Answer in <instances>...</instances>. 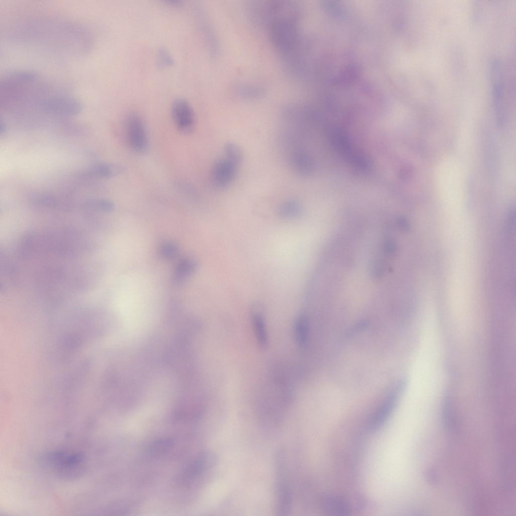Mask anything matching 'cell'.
Returning <instances> with one entry per match:
<instances>
[{"label": "cell", "instance_id": "obj_20", "mask_svg": "<svg viewBox=\"0 0 516 516\" xmlns=\"http://www.w3.org/2000/svg\"><path fill=\"white\" fill-rule=\"evenodd\" d=\"M175 440L169 437L156 439L147 447L149 455L153 457H158L168 452L174 445Z\"/></svg>", "mask_w": 516, "mask_h": 516}, {"label": "cell", "instance_id": "obj_18", "mask_svg": "<svg viewBox=\"0 0 516 516\" xmlns=\"http://www.w3.org/2000/svg\"><path fill=\"white\" fill-rule=\"evenodd\" d=\"M251 322L257 343L262 347H265L268 342V336L265 320L259 311L254 310L251 313Z\"/></svg>", "mask_w": 516, "mask_h": 516}, {"label": "cell", "instance_id": "obj_3", "mask_svg": "<svg viewBox=\"0 0 516 516\" xmlns=\"http://www.w3.org/2000/svg\"><path fill=\"white\" fill-rule=\"evenodd\" d=\"M247 8L250 21L260 28L266 29L271 23L280 19H298L299 15L298 6L289 1H252Z\"/></svg>", "mask_w": 516, "mask_h": 516}, {"label": "cell", "instance_id": "obj_25", "mask_svg": "<svg viewBox=\"0 0 516 516\" xmlns=\"http://www.w3.org/2000/svg\"><path fill=\"white\" fill-rule=\"evenodd\" d=\"M158 61L161 67L171 66L174 62L170 53L165 48H160L158 52Z\"/></svg>", "mask_w": 516, "mask_h": 516}, {"label": "cell", "instance_id": "obj_9", "mask_svg": "<svg viewBox=\"0 0 516 516\" xmlns=\"http://www.w3.org/2000/svg\"><path fill=\"white\" fill-rule=\"evenodd\" d=\"M126 139L130 148L138 154H144L149 147L146 128L141 117L136 113H131L125 119Z\"/></svg>", "mask_w": 516, "mask_h": 516}, {"label": "cell", "instance_id": "obj_4", "mask_svg": "<svg viewBox=\"0 0 516 516\" xmlns=\"http://www.w3.org/2000/svg\"><path fill=\"white\" fill-rule=\"evenodd\" d=\"M41 466L58 478L64 480L78 478L85 472L84 456L79 452L64 450H52L43 454Z\"/></svg>", "mask_w": 516, "mask_h": 516}, {"label": "cell", "instance_id": "obj_27", "mask_svg": "<svg viewBox=\"0 0 516 516\" xmlns=\"http://www.w3.org/2000/svg\"><path fill=\"white\" fill-rule=\"evenodd\" d=\"M399 226L401 229L403 230H407L409 228V223L406 219L404 218H401L399 219L398 221Z\"/></svg>", "mask_w": 516, "mask_h": 516}, {"label": "cell", "instance_id": "obj_24", "mask_svg": "<svg viewBox=\"0 0 516 516\" xmlns=\"http://www.w3.org/2000/svg\"><path fill=\"white\" fill-rule=\"evenodd\" d=\"M225 158L239 166L243 160V154L240 147L236 144L227 142L224 145Z\"/></svg>", "mask_w": 516, "mask_h": 516}, {"label": "cell", "instance_id": "obj_22", "mask_svg": "<svg viewBox=\"0 0 516 516\" xmlns=\"http://www.w3.org/2000/svg\"><path fill=\"white\" fill-rule=\"evenodd\" d=\"M82 207L85 209L103 212H110L114 208V205L110 201L101 198H90L84 201Z\"/></svg>", "mask_w": 516, "mask_h": 516}, {"label": "cell", "instance_id": "obj_26", "mask_svg": "<svg viewBox=\"0 0 516 516\" xmlns=\"http://www.w3.org/2000/svg\"><path fill=\"white\" fill-rule=\"evenodd\" d=\"M176 246L172 243L168 242L164 244L161 248V254L166 259H170L175 255L176 253Z\"/></svg>", "mask_w": 516, "mask_h": 516}, {"label": "cell", "instance_id": "obj_21", "mask_svg": "<svg viewBox=\"0 0 516 516\" xmlns=\"http://www.w3.org/2000/svg\"><path fill=\"white\" fill-rule=\"evenodd\" d=\"M302 212L300 204L294 200L283 202L278 208L279 215L284 218H294L299 216Z\"/></svg>", "mask_w": 516, "mask_h": 516}, {"label": "cell", "instance_id": "obj_8", "mask_svg": "<svg viewBox=\"0 0 516 516\" xmlns=\"http://www.w3.org/2000/svg\"><path fill=\"white\" fill-rule=\"evenodd\" d=\"M217 460L213 452H201L180 471L176 477V482L183 484L194 480L214 467Z\"/></svg>", "mask_w": 516, "mask_h": 516}, {"label": "cell", "instance_id": "obj_10", "mask_svg": "<svg viewBox=\"0 0 516 516\" xmlns=\"http://www.w3.org/2000/svg\"><path fill=\"white\" fill-rule=\"evenodd\" d=\"M329 138L334 146L350 162L363 170H368L371 168V165L368 159L352 147L347 136L340 129H331Z\"/></svg>", "mask_w": 516, "mask_h": 516}, {"label": "cell", "instance_id": "obj_14", "mask_svg": "<svg viewBox=\"0 0 516 516\" xmlns=\"http://www.w3.org/2000/svg\"><path fill=\"white\" fill-rule=\"evenodd\" d=\"M124 170V167L118 164L99 162L87 168L82 174L88 177L108 178L121 174Z\"/></svg>", "mask_w": 516, "mask_h": 516}, {"label": "cell", "instance_id": "obj_28", "mask_svg": "<svg viewBox=\"0 0 516 516\" xmlns=\"http://www.w3.org/2000/svg\"><path fill=\"white\" fill-rule=\"evenodd\" d=\"M6 127L5 126V123L3 122V121L1 119V121H0V133H1V134H2L6 132Z\"/></svg>", "mask_w": 516, "mask_h": 516}, {"label": "cell", "instance_id": "obj_1", "mask_svg": "<svg viewBox=\"0 0 516 516\" xmlns=\"http://www.w3.org/2000/svg\"><path fill=\"white\" fill-rule=\"evenodd\" d=\"M64 89L38 73L13 70L0 82L1 108L17 114H44L48 103Z\"/></svg>", "mask_w": 516, "mask_h": 516}, {"label": "cell", "instance_id": "obj_19", "mask_svg": "<svg viewBox=\"0 0 516 516\" xmlns=\"http://www.w3.org/2000/svg\"><path fill=\"white\" fill-rule=\"evenodd\" d=\"M196 268L197 264L195 261L188 259L182 260L175 269L173 282L175 285L182 284L194 272Z\"/></svg>", "mask_w": 516, "mask_h": 516}, {"label": "cell", "instance_id": "obj_7", "mask_svg": "<svg viewBox=\"0 0 516 516\" xmlns=\"http://www.w3.org/2000/svg\"><path fill=\"white\" fill-rule=\"evenodd\" d=\"M277 511L279 515H287L292 506V493L287 475L284 452H277L275 459Z\"/></svg>", "mask_w": 516, "mask_h": 516}, {"label": "cell", "instance_id": "obj_13", "mask_svg": "<svg viewBox=\"0 0 516 516\" xmlns=\"http://www.w3.org/2000/svg\"><path fill=\"white\" fill-rule=\"evenodd\" d=\"M493 66L492 85L494 109L498 123L501 126L503 125L504 115L502 77L499 63L496 62Z\"/></svg>", "mask_w": 516, "mask_h": 516}, {"label": "cell", "instance_id": "obj_2", "mask_svg": "<svg viewBox=\"0 0 516 516\" xmlns=\"http://www.w3.org/2000/svg\"><path fill=\"white\" fill-rule=\"evenodd\" d=\"M31 19L18 24L13 40L62 53L79 54L89 47L90 39L81 27L59 20Z\"/></svg>", "mask_w": 516, "mask_h": 516}, {"label": "cell", "instance_id": "obj_12", "mask_svg": "<svg viewBox=\"0 0 516 516\" xmlns=\"http://www.w3.org/2000/svg\"><path fill=\"white\" fill-rule=\"evenodd\" d=\"M239 166L225 158L217 161L211 171L213 184L219 189L229 186L235 180Z\"/></svg>", "mask_w": 516, "mask_h": 516}, {"label": "cell", "instance_id": "obj_23", "mask_svg": "<svg viewBox=\"0 0 516 516\" xmlns=\"http://www.w3.org/2000/svg\"><path fill=\"white\" fill-rule=\"evenodd\" d=\"M237 95L245 99H255L261 97L265 93L262 87L250 84H240L236 88Z\"/></svg>", "mask_w": 516, "mask_h": 516}, {"label": "cell", "instance_id": "obj_5", "mask_svg": "<svg viewBox=\"0 0 516 516\" xmlns=\"http://www.w3.org/2000/svg\"><path fill=\"white\" fill-rule=\"evenodd\" d=\"M297 19L275 21L266 28L270 40L282 60L296 53L300 48L301 39Z\"/></svg>", "mask_w": 516, "mask_h": 516}, {"label": "cell", "instance_id": "obj_15", "mask_svg": "<svg viewBox=\"0 0 516 516\" xmlns=\"http://www.w3.org/2000/svg\"><path fill=\"white\" fill-rule=\"evenodd\" d=\"M321 506L325 512L331 515L346 516L351 512L347 502L337 496H324L321 500Z\"/></svg>", "mask_w": 516, "mask_h": 516}, {"label": "cell", "instance_id": "obj_11", "mask_svg": "<svg viewBox=\"0 0 516 516\" xmlns=\"http://www.w3.org/2000/svg\"><path fill=\"white\" fill-rule=\"evenodd\" d=\"M171 115L178 130L182 134H190L195 127V116L189 103L185 99H176L171 105Z\"/></svg>", "mask_w": 516, "mask_h": 516}, {"label": "cell", "instance_id": "obj_6", "mask_svg": "<svg viewBox=\"0 0 516 516\" xmlns=\"http://www.w3.org/2000/svg\"><path fill=\"white\" fill-rule=\"evenodd\" d=\"M405 385V381L400 379L384 395L380 404L368 419L367 427L370 431H376L384 425L396 408Z\"/></svg>", "mask_w": 516, "mask_h": 516}, {"label": "cell", "instance_id": "obj_17", "mask_svg": "<svg viewBox=\"0 0 516 516\" xmlns=\"http://www.w3.org/2000/svg\"><path fill=\"white\" fill-rule=\"evenodd\" d=\"M289 163L292 168L298 174L307 176L313 170V163L310 157L302 151L292 152L289 156Z\"/></svg>", "mask_w": 516, "mask_h": 516}, {"label": "cell", "instance_id": "obj_16", "mask_svg": "<svg viewBox=\"0 0 516 516\" xmlns=\"http://www.w3.org/2000/svg\"><path fill=\"white\" fill-rule=\"evenodd\" d=\"M310 329L308 316L305 313L300 314L295 320L293 331L295 341L300 348H305L308 345Z\"/></svg>", "mask_w": 516, "mask_h": 516}]
</instances>
